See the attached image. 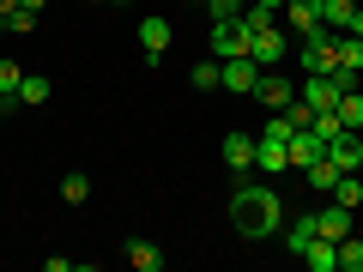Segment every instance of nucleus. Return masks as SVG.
Listing matches in <instances>:
<instances>
[{"label":"nucleus","mask_w":363,"mask_h":272,"mask_svg":"<svg viewBox=\"0 0 363 272\" xmlns=\"http://www.w3.org/2000/svg\"><path fill=\"white\" fill-rule=\"evenodd\" d=\"M230 230L248 242H267V236L285 230V200L279 188H236L230 194Z\"/></svg>","instance_id":"1"},{"label":"nucleus","mask_w":363,"mask_h":272,"mask_svg":"<svg viewBox=\"0 0 363 272\" xmlns=\"http://www.w3.org/2000/svg\"><path fill=\"white\" fill-rule=\"evenodd\" d=\"M260 73H267V67H260L255 55H230V61H218V85L230 91V97H255Z\"/></svg>","instance_id":"2"},{"label":"nucleus","mask_w":363,"mask_h":272,"mask_svg":"<svg viewBox=\"0 0 363 272\" xmlns=\"http://www.w3.org/2000/svg\"><path fill=\"white\" fill-rule=\"evenodd\" d=\"M248 49H255V30L242 25V13H236V18H212V55H218V61L248 55Z\"/></svg>","instance_id":"3"},{"label":"nucleus","mask_w":363,"mask_h":272,"mask_svg":"<svg viewBox=\"0 0 363 272\" xmlns=\"http://www.w3.org/2000/svg\"><path fill=\"white\" fill-rule=\"evenodd\" d=\"M255 97L272 109V115H279V109H285L291 97H297V85H291V79L279 73V67H267V73H260V85H255Z\"/></svg>","instance_id":"4"},{"label":"nucleus","mask_w":363,"mask_h":272,"mask_svg":"<svg viewBox=\"0 0 363 272\" xmlns=\"http://www.w3.org/2000/svg\"><path fill=\"white\" fill-rule=\"evenodd\" d=\"M169 37H176V30H169V18H140V55L145 61H164V49H169Z\"/></svg>","instance_id":"5"},{"label":"nucleus","mask_w":363,"mask_h":272,"mask_svg":"<svg viewBox=\"0 0 363 272\" xmlns=\"http://www.w3.org/2000/svg\"><path fill=\"white\" fill-rule=\"evenodd\" d=\"M315 230H321L327 242H345V236L357 230V218H351V206H339V200H333V206H321V212H315Z\"/></svg>","instance_id":"6"},{"label":"nucleus","mask_w":363,"mask_h":272,"mask_svg":"<svg viewBox=\"0 0 363 272\" xmlns=\"http://www.w3.org/2000/svg\"><path fill=\"white\" fill-rule=\"evenodd\" d=\"M327 157H333L339 169H363V133H351V128H339L333 140H327Z\"/></svg>","instance_id":"7"},{"label":"nucleus","mask_w":363,"mask_h":272,"mask_svg":"<svg viewBox=\"0 0 363 272\" xmlns=\"http://www.w3.org/2000/svg\"><path fill=\"white\" fill-rule=\"evenodd\" d=\"M248 55H255L260 67H279V61H285V30H279V25L255 30V49H248Z\"/></svg>","instance_id":"8"},{"label":"nucleus","mask_w":363,"mask_h":272,"mask_svg":"<svg viewBox=\"0 0 363 272\" xmlns=\"http://www.w3.org/2000/svg\"><path fill=\"white\" fill-rule=\"evenodd\" d=\"M315 157H327V145L315 140V128H297V133H291V164H297V169H309Z\"/></svg>","instance_id":"9"},{"label":"nucleus","mask_w":363,"mask_h":272,"mask_svg":"<svg viewBox=\"0 0 363 272\" xmlns=\"http://www.w3.org/2000/svg\"><path fill=\"white\" fill-rule=\"evenodd\" d=\"M303 266H309V272H339V242H327V236H315V242L303 248Z\"/></svg>","instance_id":"10"},{"label":"nucleus","mask_w":363,"mask_h":272,"mask_svg":"<svg viewBox=\"0 0 363 272\" xmlns=\"http://www.w3.org/2000/svg\"><path fill=\"white\" fill-rule=\"evenodd\" d=\"M224 164L242 176V169H255V140L248 133H224Z\"/></svg>","instance_id":"11"},{"label":"nucleus","mask_w":363,"mask_h":272,"mask_svg":"<svg viewBox=\"0 0 363 272\" xmlns=\"http://www.w3.org/2000/svg\"><path fill=\"white\" fill-rule=\"evenodd\" d=\"M121 254H128L133 272H164V248H157V242H128Z\"/></svg>","instance_id":"12"},{"label":"nucleus","mask_w":363,"mask_h":272,"mask_svg":"<svg viewBox=\"0 0 363 272\" xmlns=\"http://www.w3.org/2000/svg\"><path fill=\"white\" fill-rule=\"evenodd\" d=\"M303 176H309V188H315V194H333V181H339V176H345V169H339V164H333V157H315V164H309V169H303Z\"/></svg>","instance_id":"13"},{"label":"nucleus","mask_w":363,"mask_h":272,"mask_svg":"<svg viewBox=\"0 0 363 272\" xmlns=\"http://www.w3.org/2000/svg\"><path fill=\"white\" fill-rule=\"evenodd\" d=\"M285 13H291V25H297V30L327 25V18H321V0H285Z\"/></svg>","instance_id":"14"},{"label":"nucleus","mask_w":363,"mask_h":272,"mask_svg":"<svg viewBox=\"0 0 363 272\" xmlns=\"http://www.w3.org/2000/svg\"><path fill=\"white\" fill-rule=\"evenodd\" d=\"M18 85H25V67H18V61H0V103H6V109L18 103Z\"/></svg>","instance_id":"15"},{"label":"nucleus","mask_w":363,"mask_h":272,"mask_svg":"<svg viewBox=\"0 0 363 272\" xmlns=\"http://www.w3.org/2000/svg\"><path fill=\"white\" fill-rule=\"evenodd\" d=\"M315 236H321V230H315V212H309V218H297V224H285V248H291V254H303Z\"/></svg>","instance_id":"16"},{"label":"nucleus","mask_w":363,"mask_h":272,"mask_svg":"<svg viewBox=\"0 0 363 272\" xmlns=\"http://www.w3.org/2000/svg\"><path fill=\"white\" fill-rule=\"evenodd\" d=\"M339 121H345L351 133H363V85H357V91H345V97H339Z\"/></svg>","instance_id":"17"},{"label":"nucleus","mask_w":363,"mask_h":272,"mask_svg":"<svg viewBox=\"0 0 363 272\" xmlns=\"http://www.w3.org/2000/svg\"><path fill=\"white\" fill-rule=\"evenodd\" d=\"M18 103H25V109L49 103V79H43V73H25V85H18Z\"/></svg>","instance_id":"18"},{"label":"nucleus","mask_w":363,"mask_h":272,"mask_svg":"<svg viewBox=\"0 0 363 272\" xmlns=\"http://www.w3.org/2000/svg\"><path fill=\"white\" fill-rule=\"evenodd\" d=\"M339 67H351V73H363V37H351V30H339Z\"/></svg>","instance_id":"19"},{"label":"nucleus","mask_w":363,"mask_h":272,"mask_svg":"<svg viewBox=\"0 0 363 272\" xmlns=\"http://www.w3.org/2000/svg\"><path fill=\"white\" fill-rule=\"evenodd\" d=\"M339 272H363V236H357V230L339 242Z\"/></svg>","instance_id":"20"},{"label":"nucleus","mask_w":363,"mask_h":272,"mask_svg":"<svg viewBox=\"0 0 363 272\" xmlns=\"http://www.w3.org/2000/svg\"><path fill=\"white\" fill-rule=\"evenodd\" d=\"M351 13H357L351 0H321V18H327L333 30H345V25H351Z\"/></svg>","instance_id":"21"},{"label":"nucleus","mask_w":363,"mask_h":272,"mask_svg":"<svg viewBox=\"0 0 363 272\" xmlns=\"http://www.w3.org/2000/svg\"><path fill=\"white\" fill-rule=\"evenodd\" d=\"M61 200H73V206H85V200H91V181L79 176V169H73V176H61Z\"/></svg>","instance_id":"22"},{"label":"nucleus","mask_w":363,"mask_h":272,"mask_svg":"<svg viewBox=\"0 0 363 272\" xmlns=\"http://www.w3.org/2000/svg\"><path fill=\"white\" fill-rule=\"evenodd\" d=\"M194 91H218V61H200L194 67Z\"/></svg>","instance_id":"23"},{"label":"nucleus","mask_w":363,"mask_h":272,"mask_svg":"<svg viewBox=\"0 0 363 272\" xmlns=\"http://www.w3.org/2000/svg\"><path fill=\"white\" fill-rule=\"evenodd\" d=\"M6 30H37V13H30V6H13V13H6Z\"/></svg>","instance_id":"24"},{"label":"nucleus","mask_w":363,"mask_h":272,"mask_svg":"<svg viewBox=\"0 0 363 272\" xmlns=\"http://www.w3.org/2000/svg\"><path fill=\"white\" fill-rule=\"evenodd\" d=\"M242 6H248V0H206V13H212V18H236Z\"/></svg>","instance_id":"25"},{"label":"nucleus","mask_w":363,"mask_h":272,"mask_svg":"<svg viewBox=\"0 0 363 272\" xmlns=\"http://www.w3.org/2000/svg\"><path fill=\"white\" fill-rule=\"evenodd\" d=\"M345 30H351V37H363V6H357V13H351V25H345Z\"/></svg>","instance_id":"26"},{"label":"nucleus","mask_w":363,"mask_h":272,"mask_svg":"<svg viewBox=\"0 0 363 272\" xmlns=\"http://www.w3.org/2000/svg\"><path fill=\"white\" fill-rule=\"evenodd\" d=\"M255 6H267V13H285V0H255Z\"/></svg>","instance_id":"27"},{"label":"nucleus","mask_w":363,"mask_h":272,"mask_svg":"<svg viewBox=\"0 0 363 272\" xmlns=\"http://www.w3.org/2000/svg\"><path fill=\"white\" fill-rule=\"evenodd\" d=\"M13 6H18V0H0V18H6V13H13Z\"/></svg>","instance_id":"28"},{"label":"nucleus","mask_w":363,"mask_h":272,"mask_svg":"<svg viewBox=\"0 0 363 272\" xmlns=\"http://www.w3.org/2000/svg\"><path fill=\"white\" fill-rule=\"evenodd\" d=\"M18 6H30V13H43V0H18Z\"/></svg>","instance_id":"29"},{"label":"nucleus","mask_w":363,"mask_h":272,"mask_svg":"<svg viewBox=\"0 0 363 272\" xmlns=\"http://www.w3.org/2000/svg\"><path fill=\"white\" fill-rule=\"evenodd\" d=\"M91 6H104V0H91Z\"/></svg>","instance_id":"30"},{"label":"nucleus","mask_w":363,"mask_h":272,"mask_svg":"<svg viewBox=\"0 0 363 272\" xmlns=\"http://www.w3.org/2000/svg\"><path fill=\"white\" fill-rule=\"evenodd\" d=\"M121 6H133V0H121Z\"/></svg>","instance_id":"31"},{"label":"nucleus","mask_w":363,"mask_h":272,"mask_svg":"<svg viewBox=\"0 0 363 272\" xmlns=\"http://www.w3.org/2000/svg\"><path fill=\"white\" fill-rule=\"evenodd\" d=\"M0 115H6V103H0Z\"/></svg>","instance_id":"32"},{"label":"nucleus","mask_w":363,"mask_h":272,"mask_svg":"<svg viewBox=\"0 0 363 272\" xmlns=\"http://www.w3.org/2000/svg\"><path fill=\"white\" fill-rule=\"evenodd\" d=\"M200 6H206V0H200Z\"/></svg>","instance_id":"33"}]
</instances>
